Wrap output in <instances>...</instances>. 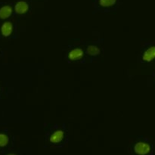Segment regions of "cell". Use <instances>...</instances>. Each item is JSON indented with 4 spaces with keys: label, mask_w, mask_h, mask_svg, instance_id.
Returning a JSON list of instances; mask_svg holds the SVG:
<instances>
[{
    "label": "cell",
    "mask_w": 155,
    "mask_h": 155,
    "mask_svg": "<svg viewBox=\"0 0 155 155\" xmlns=\"http://www.w3.org/2000/svg\"><path fill=\"white\" fill-rule=\"evenodd\" d=\"M8 143V138L6 135L0 133V147H5Z\"/></svg>",
    "instance_id": "10"
},
{
    "label": "cell",
    "mask_w": 155,
    "mask_h": 155,
    "mask_svg": "<svg viewBox=\"0 0 155 155\" xmlns=\"http://www.w3.org/2000/svg\"><path fill=\"white\" fill-rule=\"evenodd\" d=\"M83 51L81 48H75L73 49L68 54V58L71 61H77L83 57Z\"/></svg>",
    "instance_id": "3"
},
{
    "label": "cell",
    "mask_w": 155,
    "mask_h": 155,
    "mask_svg": "<svg viewBox=\"0 0 155 155\" xmlns=\"http://www.w3.org/2000/svg\"><path fill=\"white\" fill-rule=\"evenodd\" d=\"M28 11V5L24 1H19L15 5V12L19 15L26 13Z\"/></svg>",
    "instance_id": "5"
},
{
    "label": "cell",
    "mask_w": 155,
    "mask_h": 155,
    "mask_svg": "<svg viewBox=\"0 0 155 155\" xmlns=\"http://www.w3.org/2000/svg\"><path fill=\"white\" fill-rule=\"evenodd\" d=\"M13 30V25L9 21H6L2 25L1 27V33L4 36H10L11 33Z\"/></svg>",
    "instance_id": "4"
},
{
    "label": "cell",
    "mask_w": 155,
    "mask_h": 155,
    "mask_svg": "<svg viewBox=\"0 0 155 155\" xmlns=\"http://www.w3.org/2000/svg\"><path fill=\"white\" fill-rule=\"evenodd\" d=\"M100 52V50L95 45H90L87 48V53L92 56L98 55Z\"/></svg>",
    "instance_id": "8"
},
{
    "label": "cell",
    "mask_w": 155,
    "mask_h": 155,
    "mask_svg": "<svg viewBox=\"0 0 155 155\" xmlns=\"http://www.w3.org/2000/svg\"><path fill=\"white\" fill-rule=\"evenodd\" d=\"M12 14V8L9 5H5L0 8V18L6 19L9 18Z\"/></svg>",
    "instance_id": "7"
},
{
    "label": "cell",
    "mask_w": 155,
    "mask_h": 155,
    "mask_svg": "<svg viewBox=\"0 0 155 155\" xmlns=\"http://www.w3.org/2000/svg\"><path fill=\"white\" fill-rule=\"evenodd\" d=\"M64 138V133L61 130H58L55 131L50 137V142L53 144L59 143L61 142Z\"/></svg>",
    "instance_id": "6"
},
{
    "label": "cell",
    "mask_w": 155,
    "mask_h": 155,
    "mask_svg": "<svg viewBox=\"0 0 155 155\" xmlns=\"http://www.w3.org/2000/svg\"><path fill=\"white\" fill-rule=\"evenodd\" d=\"M116 3V0H99V4L103 7H110Z\"/></svg>",
    "instance_id": "9"
},
{
    "label": "cell",
    "mask_w": 155,
    "mask_h": 155,
    "mask_svg": "<svg viewBox=\"0 0 155 155\" xmlns=\"http://www.w3.org/2000/svg\"><path fill=\"white\" fill-rule=\"evenodd\" d=\"M134 151L139 155H146L151 151V146L147 142H139L135 145Z\"/></svg>",
    "instance_id": "1"
},
{
    "label": "cell",
    "mask_w": 155,
    "mask_h": 155,
    "mask_svg": "<svg viewBox=\"0 0 155 155\" xmlns=\"http://www.w3.org/2000/svg\"><path fill=\"white\" fill-rule=\"evenodd\" d=\"M8 155H15V154H8Z\"/></svg>",
    "instance_id": "11"
},
{
    "label": "cell",
    "mask_w": 155,
    "mask_h": 155,
    "mask_svg": "<svg viewBox=\"0 0 155 155\" xmlns=\"http://www.w3.org/2000/svg\"><path fill=\"white\" fill-rule=\"evenodd\" d=\"M142 60L145 62H151L155 60V45H151L144 51Z\"/></svg>",
    "instance_id": "2"
}]
</instances>
